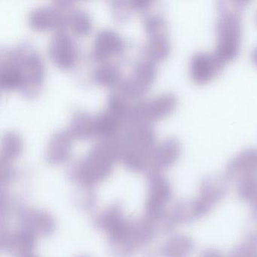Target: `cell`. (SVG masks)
I'll list each match as a JSON object with an SVG mask.
<instances>
[{
  "label": "cell",
  "instance_id": "30bf717a",
  "mask_svg": "<svg viewBox=\"0 0 257 257\" xmlns=\"http://www.w3.org/2000/svg\"><path fill=\"white\" fill-rule=\"evenodd\" d=\"M224 177L229 181L257 179V149L249 148L236 155L227 165Z\"/></svg>",
  "mask_w": 257,
  "mask_h": 257
},
{
  "label": "cell",
  "instance_id": "e0dca14e",
  "mask_svg": "<svg viewBox=\"0 0 257 257\" xmlns=\"http://www.w3.org/2000/svg\"><path fill=\"white\" fill-rule=\"evenodd\" d=\"M195 248V241L190 236L179 234L170 237L162 252L165 257H189Z\"/></svg>",
  "mask_w": 257,
  "mask_h": 257
},
{
  "label": "cell",
  "instance_id": "d6986e66",
  "mask_svg": "<svg viewBox=\"0 0 257 257\" xmlns=\"http://www.w3.org/2000/svg\"><path fill=\"white\" fill-rule=\"evenodd\" d=\"M67 28L76 35H87L93 28L91 15L85 9L70 6L67 10Z\"/></svg>",
  "mask_w": 257,
  "mask_h": 257
},
{
  "label": "cell",
  "instance_id": "7c38bea8",
  "mask_svg": "<svg viewBox=\"0 0 257 257\" xmlns=\"http://www.w3.org/2000/svg\"><path fill=\"white\" fill-rule=\"evenodd\" d=\"M181 154V144L174 137L165 138L156 144L152 153L150 163L156 172L166 169L174 165Z\"/></svg>",
  "mask_w": 257,
  "mask_h": 257
},
{
  "label": "cell",
  "instance_id": "7402d4cb",
  "mask_svg": "<svg viewBox=\"0 0 257 257\" xmlns=\"http://www.w3.org/2000/svg\"><path fill=\"white\" fill-rule=\"evenodd\" d=\"M257 223V222H255ZM228 257H257V225L230 252Z\"/></svg>",
  "mask_w": 257,
  "mask_h": 257
},
{
  "label": "cell",
  "instance_id": "4316f807",
  "mask_svg": "<svg viewBox=\"0 0 257 257\" xmlns=\"http://www.w3.org/2000/svg\"><path fill=\"white\" fill-rule=\"evenodd\" d=\"M251 58H252V62L255 64V65L257 66V46L253 49V51H252Z\"/></svg>",
  "mask_w": 257,
  "mask_h": 257
},
{
  "label": "cell",
  "instance_id": "484cf974",
  "mask_svg": "<svg viewBox=\"0 0 257 257\" xmlns=\"http://www.w3.org/2000/svg\"><path fill=\"white\" fill-rule=\"evenodd\" d=\"M200 257H228L216 248H207L201 252Z\"/></svg>",
  "mask_w": 257,
  "mask_h": 257
},
{
  "label": "cell",
  "instance_id": "ac0fdd59",
  "mask_svg": "<svg viewBox=\"0 0 257 257\" xmlns=\"http://www.w3.org/2000/svg\"><path fill=\"white\" fill-rule=\"evenodd\" d=\"M92 79L98 85L113 87L119 85L121 81V70L116 63L102 61L94 69Z\"/></svg>",
  "mask_w": 257,
  "mask_h": 257
},
{
  "label": "cell",
  "instance_id": "ba28073f",
  "mask_svg": "<svg viewBox=\"0 0 257 257\" xmlns=\"http://www.w3.org/2000/svg\"><path fill=\"white\" fill-rule=\"evenodd\" d=\"M48 52L52 61L58 67L68 70L77 61L78 50L76 42L65 29L55 31L49 42Z\"/></svg>",
  "mask_w": 257,
  "mask_h": 257
},
{
  "label": "cell",
  "instance_id": "8fae6325",
  "mask_svg": "<svg viewBox=\"0 0 257 257\" xmlns=\"http://www.w3.org/2000/svg\"><path fill=\"white\" fill-rule=\"evenodd\" d=\"M125 49V41L119 33L112 28H102L94 37L91 55L97 61H106Z\"/></svg>",
  "mask_w": 257,
  "mask_h": 257
},
{
  "label": "cell",
  "instance_id": "5bb4252c",
  "mask_svg": "<svg viewBox=\"0 0 257 257\" xmlns=\"http://www.w3.org/2000/svg\"><path fill=\"white\" fill-rule=\"evenodd\" d=\"M74 138L67 129L57 131L50 137L46 147V158L52 163H61L70 156Z\"/></svg>",
  "mask_w": 257,
  "mask_h": 257
},
{
  "label": "cell",
  "instance_id": "9c48e42d",
  "mask_svg": "<svg viewBox=\"0 0 257 257\" xmlns=\"http://www.w3.org/2000/svg\"><path fill=\"white\" fill-rule=\"evenodd\" d=\"M224 64L215 52H197L190 60L191 79L198 85L209 83L220 73Z\"/></svg>",
  "mask_w": 257,
  "mask_h": 257
},
{
  "label": "cell",
  "instance_id": "d4e9b609",
  "mask_svg": "<svg viewBox=\"0 0 257 257\" xmlns=\"http://www.w3.org/2000/svg\"><path fill=\"white\" fill-rule=\"evenodd\" d=\"M134 11H146L153 4V0H130Z\"/></svg>",
  "mask_w": 257,
  "mask_h": 257
},
{
  "label": "cell",
  "instance_id": "5b68a950",
  "mask_svg": "<svg viewBox=\"0 0 257 257\" xmlns=\"http://www.w3.org/2000/svg\"><path fill=\"white\" fill-rule=\"evenodd\" d=\"M156 76V63L144 57L135 63L130 74L121 79L119 92L128 100L141 98L149 91Z\"/></svg>",
  "mask_w": 257,
  "mask_h": 257
},
{
  "label": "cell",
  "instance_id": "ffe728a7",
  "mask_svg": "<svg viewBox=\"0 0 257 257\" xmlns=\"http://www.w3.org/2000/svg\"><path fill=\"white\" fill-rule=\"evenodd\" d=\"M236 183L237 196L249 206L252 219L257 222V179H244Z\"/></svg>",
  "mask_w": 257,
  "mask_h": 257
},
{
  "label": "cell",
  "instance_id": "8992f818",
  "mask_svg": "<svg viewBox=\"0 0 257 257\" xmlns=\"http://www.w3.org/2000/svg\"><path fill=\"white\" fill-rule=\"evenodd\" d=\"M178 99L174 93L165 92L132 105L129 123L162 119L175 110Z\"/></svg>",
  "mask_w": 257,
  "mask_h": 257
},
{
  "label": "cell",
  "instance_id": "3957f363",
  "mask_svg": "<svg viewBox=\"0 0 257 257\" xmlns=\"http://www.w3.org/2000/svg\"><path fill=\"white\" fill-rule=\"evenodd\" d=\"M246 1H219L216 22V46L215 54L224 64L230 62L239 55L241 41L242 10Z\"/></svg>",
  "mask_w": 257,
  "mask_h": 257
},
{
  "label": "cell",
  "instance_id": "9a60e30c",
  "mask_svg": "<svg viewBox=\"0 0 257 257\" xmlns=\"http://www.w3.org/2000/svg\"><path fill=\"white\" fill-rule=\"evenodd\" d=\"M152 187L150 208L155 216H160L163 215L165 207L171 201L172 189L168 180L159 173L153 175Z\"/></svg>",
  "mask_w": 257,
  "mask_h": 257
},
{
  "label": "cell",
  "instance_id": "603a6c76",
  "mask_svg": "<svg viewBox=\"0 0 257 257\" xmlns=\"http://www.w3.org/2000/svg\"><path fill=\"white\" fill-rule=\"evenodd\" d=\"M144 26L147 36L168 32L166 20L161 13H153L146 15L144 19Z\"/></svg>",
  "mask_w": 257,
  "mask_h": 257
},
{
  "label": "cell",
  "instance_id": "6da1fadb",
  "mask_svg": "<svg viewBox=\"0 0 257 257\" xmlns=\"http://www.w3.org/2000/svg\"><path fill=\"white\" fill-rule=\"evenodd\" d=\"M228 183L224 176H207L203 178L196 196L174 207L169 216L171 225L191 223L205 217L225 198Z\"/></svg>",
  "mask_w": 257,
  "mask_h": 257
},
{
  "label": "cell",
  "instance_id": "7a4b0ae2",
  "mask_svg": "<svg viewBox=\"0 0 257 257\" xmlns=\"http://www.w3.org/2000/svg\"><path fill=\"white\" fill-rule=\"evenodd\" d=\"M118 156L133 169H141L150 162L156 146V133L153 123L137 121L122 127L117 136Z\"/></svg>",
  "mask_w": 257,
  "mask_h": 257
},
{
  "label": "cell",
  "instance_id": "2e32d148",
  "mask_svg": "<svg viewBox=\"0 0 257 257\" xmlns=\"http://www.w3.org/2000/svg\"><path fill=\"white\" fill-rule=\"evenodd\" d=\"M171 49L168 32L147 36L144 47V58L157 63L165 59L169 55Z\"/></svg>",
  "mask_w": 257,
  "mask_h": 257
},
{
  "label": "cell",
  "instance_id": "cb8c5ba5",
  "mask_svg": "<svg viewBox=\"0 0 257 257\" xmlns=\"http://www.w3.org/2000/svg\"><path fill=\"white\" fill-rule=\"evenodd\" d=\"M112 10L114 16L118 20L127 19L132 11L130 0H116L112 2Z\"/></svg>",
  "mask_w": 257,
  "mask_h": 257
},
{
  "label": "cell",
  "instance_id": "4fadbf2b",
  "mask_svg": "<svg viewBox=\"0 0 257 257\" xmlns=\"http://www.w3.org/2000/svg\"><path fill=\"white\" fill-rule=\"evenodd\" d=\"M67 130L73 138L89 139L99 137L97 114L85 110H78L72 115Z\"/></svg>",
  "mask_w": 257,
  "mask_h": 257
},
{
  "label": "cell",
  "instance_id": "277c9868",
  "mask_svg": "<svg viewBox=\"0 0 257 257\" xmlns=\"http://www.w3.org/2000/svg\"><path fill=\"white\" fill-rule=\"evenodd\" d=\"M21 79L19 91L27 97H34L41 90L45 79V64L40 52L28 43L10 48Z\"/></svg>",
  "mask_w": 257,
  "mask_h": 257
},
{
  "label": "cell",
  "instance_id": "44dd1931",
  "mask_svg": "<svg viewBox=\"0 0 257 257\" xmlns=\"http://www.w3.org/2000/svg\"><path fill=\"white\" fill-rule=\"evenodd\" d=\"M23 148L22 137L15 131H7L1 138V156L7 162L17 157Z\"/></svg>",
  "mask_w": 257,
  "mask_h": 257
},
{
  "label": "cell",
  "instance_id": "52a82bcc",
  "mask_svg": "<svg viewBox=\"0 0 257 257\" xmlns=\"http://www.w3.org/2000/svg\"><path fill=\"white\" fill-rule=\"evenodd\" d=\"M70 4L68 2H57L54 5H43L34 7L30 11L28 22L33 29L64 30L67 28V10Z\"/></svg>",
  "mask_w": 257,
  "mask_h": 257
}]
</instances>
